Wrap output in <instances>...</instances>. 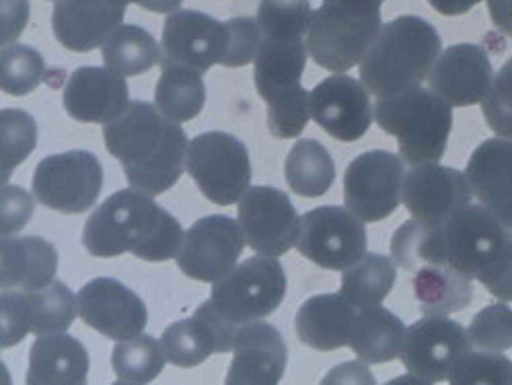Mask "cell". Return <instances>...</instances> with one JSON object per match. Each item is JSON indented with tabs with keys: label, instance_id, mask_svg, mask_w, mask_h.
Returning a JSON list of instances; mask_svg holds the SVG:
<instances>
[{
	"label": "cell",
	"instance_id": "obj_1",
	"mask_svg": "<svg viewBox=\"0 0 512 385\" xmlns=\"http://www.w3.org/2000/svg\"><path fill=\"white\" fill-rule=\"evenodd\" d=\"M103 140L134 190L161 196L184 173L186 132L149 101H132L120 118L103 126Z\"/></svg>",
	"mask_w": 512,
	"mask_h": 385
},
{
	"label": "cell",
	"instance_id": "obj_2",
	"mask_svg": "<svg viewBox=\"0 0 512 385\" xmlns=\"http://www.w3.org/2000/svg\"><path fill=\"white\" fill-rule=\"evenodd\" d=\"M179 221L140 190L109 196L83 227V245L95 258H118L126 252L146 262H167L184 243Z\"/></svg>",
	"mask_w": 512,
	"mask_h": 385
},
{
	"label": "cell",
	"instance_id": "obj_3",
	"mask_svg": "<svg viewBox=\"0 0 512 385\" xmlns=\"http://www.w3.org/2000/svg\"><path fill=\"white\" fill-rule=\"evenodd\" d=\"M443 52L436 27L422 17L401 15L385 23L364 54L360 81L375 97L420 87Z\"/></svg>",
	"mask_w": 512,
	"mask_h": 385
},
{
	"label": "cell",
	"instance_id": "obj_4",
	"mask_svg": "<svg viewBox=\"0 0 512 385\" xmlns=\"http://www.w3.org/2000/svg\"><path fill=\"white\" fill-rule=\"evenodd\" d=\"M447 264L480 280L498 301H512V231L482 204H469L443 225Z\"/></svg>",
	"mask_w": 512,
	"mask_h": 385
},
{
	"label": "cell",
	"instance_id": "obj_5",
	"mask_svg": "<svg viewBox=\"0 0 512 385\" xmlns=\"http://www.w3.org/2000/svg\"><path fill=\"white\" fill-rule=\"evenodd\" d=\"M375 122L397 138L408 163H438L453 130V105L430 89L414 87L389 97H377Z\"/></svg>",
	"mask_w": 512,
	"mask_h": 385
},
{
	"label": "cell",
	"instance_id": "obj_6",
	"mask_svg": "<svg viewBox=\"0 0 512 385\" xmlns=\"http://www.w3.org/2000/svg\"><path fill=\"white\" fill-rule=\"evenodd\" d=\"M381 7L352 0H323L307 31L309 56L325 70L348 73L379 35Z\"/></svg>",
	"mask_w": 512,
	"mask_h": 385
},
{
	"label": "cell",
	"instance_id": "obj_7",
	"mask_svg": "<svg viewBox=\"0 0 512 385\" xmlns=\"http://www.w3.org/2000/svg\"><path fill=\"white\" fill-rule=\"evenodd\" d=\"M286 272L274 256H253L212 283L210 299L235 324L260 322L272 315L286 297Z\"/></svg>",
	"mask_w": 512,
	"mask_h": 385
},
{
	"label": "cell",
	"instance_id": "obj_8",
	"mask_svg": "<svg viewBox=\"0 0 512 385\" xmlns=\"http://www.w3.org/2000/svg\"><path fill=\"white\" fill-rule=\"evenodd\" d=\"M186 171L204 198L231 206L249 190L253 169L247 147L229 132H202L190 140Z\"/></svg>",
	"mask_w": 512,
	"mask_h": 385
},
{
	"label": "cell",
	"instance_id": "obj_9",
	"mask_svg": "<svg viewBox=\"0 0 512 385\" xmlns=\"http://www.w3.org/2000/svg\"><path fill=\"white\" fill-rule=\"evenodd\" d=\"M31 188L46 208L64 215H81L101 194L103 167L89 151L50 155L35 167Z\"/></svg>",
	"mask_w": 512,
	"mask_h": 385
},
{
	"label": "cell",
	"instance_id": "obj_10",
	"mask_svg": "<svg viewBox=\"0 0 512 385\" xmlns=\"http://www.w3.org/2000/svg\"><path fill=\"white\" fill-rule=\"evenodd\" d=\"M367 248V227L348 206H319L301 217L297 250L325 270L354 266L367 254Z\"/></svg>",
	"mask_w": 512,
	"mask_h": 385
},
{
	"label": "cell",
	"instance_id": "obj_11",
	"mask_svg": "<svg viewBox=\"0 0 512 385\" xmlns=\"http://www.w3.org/2000/svg\"><path fill=\"white\" fill-rule=\"evenodd\" d=\"M406 169L391 151H367L350 161L344 175V202L364 223L391 217L404 194Z\"/></svg>",
	"mask_w": 512,
	"mask_h": 385
},
{
	"label": "cell",
	"instance_id": "obj_12",
	"mask_svg": "<svg viewBox=\"0 0 512 385\" xmlns=\"http://www.w3.org/2000/svg\"><path fill=\"white\" fill-rule=\"evenodd\" d=\"M3 338L0 346L11 348L27 334L44 336L66 332L77 320L79 299L60 283H52L38 291H3Z\"/></svg>",
	"mask_w": 512,
	"mask_h": 385
},
{
	"label": "cell",
	"instance_id": "obj_13",
	"mask_svg": "<svg viewBox=\"0 0 512 385\" xmlns=\"http://www.w3.org/2000/svg\"><path fill=\"white\" fill-rule=\"evenodd\" d=\"M239 225L255 254L284 256L295 248L301 217L288 194L272 186H251L239 202Z\"/></svg>",
	"mask_w": 512,
	"mask_h": 385
},
{
	"label": "cell",
	"instance_id": "obj_14",
	"mask_svg": "<svg viewBox=\"0 0 512 385\" xmlns=\"http://www.w3.org/2000/svg\"><path fill=\"white\" fill-rule=\"evenodd\" d=\"M245 243L243 229L235 219L210 215L196 221L186 231L175 262L188 278L200 280V283H216L237 266Z\"/></svg>",
	"mask_w": 512,
	"mask_h": 385
},
{
	"label": "cell",
	"instance_id": "obj_15",
	"mask_svg": "<svg viewBox=\"0 0 512 385\" xmlns=\"http://www.w3.org/2000/svg\"><path fill=\"white\" fill-rule=\"evenodd\" d=\"M471 350L469 332L449 315H426L406 330L399 359L426 383L449 381L457 361Z\"/></svg>",
	"mask_w": 512,
	"mask_h": 385
},
{
	"label": "cell",
	"instance_id": "obj_16",
	"mask_svg": "<svg viewBox=\"0 0 512 385\" xmlns=\"http://www.w3.org/2000/svg\"><path fill=\"white\" fill-rule=\"evenodd\" d=\"M227 46L225 21H216L200 11L179 9L165 19L159 64H186L206 73L214 64H223Z\"/></svg>",
	"mask_w": 512,
	"mask_h": 385
},
{
	"label": "cell",
	"instance_id": "obj_17",
	"mask_svg": "<svg viewBox=\"0 0 512 385\" xmlns=\"http://www.w3.org/2000/svg\"><path fill=\"white\" fill-rule=\"evenodd\" d=\"M77 299L85 326L105 338L118 342L136 338L149 322V309L144 301L118 278L99 276L89 280L81 287Z\"/></svg>",
	"mask_w": 512,
	"mask_h": 385
},
{
	"label": "cell",
	"instance_id": "obj_18",
	"mask_svg": "<svg viewBox=\"0 0 512 385\" xmlns=\"http://www.w3.org/2000/svg\"><path fill=\"white\" fill-rule=\"evenodd\" d=\"M311 114L319 128L340 143H354L373 124L371 91L348 75H332L311 91Z\"/></svg>",
	"mask_w": 512,
	"mask_h": 385
},
{
	"label": "cell",
	"instance_id": "obj_19",
	"mask_svg": "<svg viewBox=\"0 0 512 385\" xmlns=\"http://www.w3.org/2000/svg\"><path fill=\"white\" fill-rule=\"evenodd\" d=\"M473 198L467 175L441 163H418L406 171L401 202L416 219L445 223Z\"/></svg>",
	"mask_w": 512,
	"mask_h": 385
},
{
	"label": "cell",
	"instance_id": "obj_20",
	"mask_svg": "<svg viewBox=\"0 0 512 385\" xmlns=\"http://www.w3.org/2000/svg\"><path fill=\"white\" fill-rule=\"evenodd\" d=\"M237 332L239 326L231 324L212 299H208L194 311L192 318L165 328L161 344L171 365L194 369L210 355H225L233 350Z\"/></svg>",
	"mask_w": 512,
	"mask_h": 385
},
{
	"label": "cell",
	"instance_id": "obj_21",
	"mask_svg": "<svg viewBox=\"0 0 512 385\" xmlns=\"http://www.w3.org/2000/svg\"><path fill=\"white\" fill-rule=\"evenodd\" d=\"M494 79L492 60L482 46L455 44L438 56L428 85L453 108H467L488 97Z\"/></svg>",
	"mask_w": 512,
	"mask_h": 385
},
{
	"label": "cell",
	"instance_id": "obj_22",
	"mask_svg": "<svg viewBox=\"0 0 512 385\" xmlns=\"http://www.w3.org/2000/svg\"><path fill=\"white\" fill-rule=\"evenodd\" d=\"M62 103L66 114L77 122H114L130 105L126 77L107 66H79L66 81Z\"/></svg>",
	"mask_w": 512,
	"mask_h": 385
},
{
	"label": "cell",
	"instance_id": "obj_23",
	"mask_svg": "<svg viewBox=\"0 0 512 385\" xmlns=\"http://www.w3.org/2000/svg\"><path fill=\"white\" fill-rule=\"evenodd\" d=\"M128 5V0H58L52 11V31L62 48L91 52L122 25Z\"/></svg>",
	"mask_w": 512,
	"mask_h": 385
},
{
	"label": "cell",
	"instance_id": "obj_24",
	"mask_svg": "<svg viewBox=\"0 0 512 385\" xmlns=\"http://www.w3.org/2000/svg\"><path fill=\"white\" fill-rule=\"evenodd\" d=\"M288 365V350L278 328L266 322L239 326L227 385H276Z\"/></svg>",
	"mask_w": 512,
	"mask_h": 385
},
{
	"label": "cell",
	"instance_id": "obj_25",
	"mask_svg": "<svg viewBox=\"0 0 512 385\" xmlns=\"http://www.w3.org/2000/svg\"><path fill=\"white\" fill-rule=\"evenodd\" d=\"M465 175L478 202L512 229V138L496 136L475 147Z\"/></svg>",
	"mask_w": 512,
	"mask_h": 385
},
{
	"label": "cell",
	"instance_id": "obj_26",
	"mask_svg": "<svg viewBox=\"0 0 512 385\" xmlns=\"http://www.w3.org/2000/svg\"><path fill=\"white\" fill-rule=\"evenodd\" d=\"M89 353L75 336L54 332L33 340L27 385H83L89 377Z\"/></svg>",
	"mask_w": 512,
	"mask_h": 385
},
{
	"label": "cell",
	"instance_id": "obj_27",
	"mask_svg": "<svg viewBox=\"0 0 512 385\" xmlns=\"http://www.w3.org/2000/svg\"><path fill=\"white\" fill-rule=\"evenodd\" d=\"M354 318L356 307L342 293L313 295L297 311V338L317 353H332L350 344Z\"/></svg>",
	"mask_w": 512,
	"mask_h": 385
},
{
	"label": "cell",
	"instance_id": "obj_28",
	"mask_svg": "<svg viewBox=\"0 0 512 385\" xmlns=\"http://www.w3.org/2000/svg\"><path fill=\"white\" fill-rule=\"evenodd\" d=\"M3 291H38L56 280L58 252L44 237H3Z\"/></svg>",
	"mask_w": 512,
	"mask_h": 385
},
{
	"label": "cell",
	"instance_id": "obj_29",
	"mask_svg": "<svg viewBox=\"0 0 512 385\" xmlns=\"http://www.w3.org/2000/svg\"><path fill=\"white\" fill-rule=\"evenodd\" d=\"M307 40H268L262 38V46L255 56V89L268 103L276 95L299 87L307 66Z\"/></svg>",
	"mask_w": 512,
	"mask_h": 385
},
{
	"label": "cell",
	"instance_id": "obj_30",
	"mask_svg": "<svg viewBox=\"0 0 512 385\" xmlns=\"http://www.w3.org/2000/svg\"><path fill=\"white\" fill-rule=\"evenodd\" d=\"M406 330L408 328L404 326V322L393 311L381 305L358 309L352 326L350 348L367 365L389 363L399 357Z\"/></svg>",
	"mask_w": 512,
	"mask_h": 385
},
{
	"label": "cell",
	"instance_id": "obj_31",
	"mask_svg": "<svg viewBox=\"0 0 512 385\" xmlns=\"http://www.w3.org/2000/svg\"><path fill=\"white\" fill-rule=\"evenodd\" d=\"M412 291L424 315H451L473 301V280L451 264H430L414 272Z\"/></svg>",
	"mask_w": 512,
	"mask_h": 385
},
{
	"label": "cell",
	"instance_id": "obj_32",
	"mask_svg": "<svg viewBox=\"0 0 512 385\" xmlns=\"http://www.w3.org/2000/svg\"><path fill=\"white\" fill-rule=\"evenodd\" d=\"M204 73L186 64L161 66V77L155 89V105L175 122L194 120L206 103Z\"/></svg>",
	"mask_w": 512,
	"mask_h": 385
},
{
	"label": "cell",
	"instance_id": "obj_33",
	"mask_svg": "<svg viewBox=\"0 0 512 385\" xmlns=\"http://www.w3.org/2000/svg\"><path fill=\"white\" fill-rule=\"evenodd\" d=\"M284 175L288 188L305 198H319L336 182V163L317 140L303 138L290 149Z\"/></svg>",
	"mask_w": 512,
	"mask_h": 385
},
{
	"label": "cell",
	"instance_id": "obj_34",
	"mask_svg": "<svg viewBox=\"0 0 512 385\" xmlns=\"http://www.w3.org/2000/svg\"><path fill=\"white\" fill-rule=\"evenodd\" d=\"M103 62L122 77H138L161 62L153 33L138 25H120L101 46Z\"/></svg>",
	"mask_w": 512,
	"mask_h": 385
},
{
	"label": "cell",
	"instance_id": "obj_35",
	"mask_svg": "<svg viewBox=\"0 0 512 385\" xmlns=\"http://www.w3.org/2000/svg\"><path fill=\"white\" fill-rule=\"evenodd\" d=\"M397 278L395 262L381 254H364L342 274V297L356 309L381 305L391 293Z\"/></svg>",
	"mask_w": 512,
	"mask_h": 385
},
{
	"label": "cell",
	"instance_id": "obj_36",
	"mask_svg": "<svg viewBox=\"0 0 512 385\" xmlns=\"http://www.w3.org/2000/svg\"><path fill=\"white\" fill-rule=\"evenodd\" d=\"M443 225L445 223H430L416 217L406 221L393 233V260L410 272L430 264H447Z\"/></svg>",
	"mask_w": 512,
	"mask_h": 385
},
{
	"label": "cell",
	"instance_id": "obj_37",
	"mask_svg": "<svg viewBox=\"0 0 512 385\" xmlns=\"http://www.w3.org/2000/svg\"><path fill=\"white\" fill-rule=\"evenodd\" d=\"M165 361L163 344L146 334L120 340L112 350V367L122 383H151L161 375Z\"/></svg>",
	"mask_w": 512,
	"mask_h": 385
},
{
	"label": "cell",
	"instance_id": "obj_38",
	"mask_svg": "<svg viewBox=\"0 0 512 385\" xmlns=\"http://www.w3.org/2000/svg\"><path fill=\"white\" fill-rule=\"evenodd\" d=\"M262 38L268 40H307L313 11L309 0H262L258 7Z\"/></svg>",
	"mask_w": 512,
	"mask_h": 385
},
{
	"label": "cell",
	"instance_id": "obj_39",
	"mask_svg": "<svg viewBox=\"0 0 512 385\" xmlns=\"http://www.w3.org/2000/svg\"><path fill=\"white\" fill-rule=\"evenodd\" d=\"M0 87L7 95L23 97L40 87L46 77L44 56L29 46H7L0 54Z\"/></svg>",
	"mask_w": 512,
	"mask_h": 385
},
{
	"label": "cell",
	"instance_id": "obj_40",
	"mask_svg": "<svg viewBox=\"0 0 512 385\" xmlns=\"http://www.w3.org/2000/svg\"><path fill=\"white\" fill-rule=\"evenodd\" d=\"M0 130H3V165L0 169H3V184H9L15 167L27 161L38 145V124L23 110H3Z\"/></svg>",
	"mask_w": 512,
	"mask_h": 385
},
{
	"label": "cell",
	"instance_id": "obj_41",
	"mask_svg": "<svg viewBox=\"0 0 512 385\" xmlns=\"http://www.w3.org/2000/svg\"><path fill=\"white\" fill-rule=\"evenodd\" d=\"M311 118V93L303 85L268 101V130L274 138H299Z\"/></svg>",
	"mask_w": 512,
	"mask_h": 385
},
{
	"label": "cell",
	"instance_id": "obj_42",
	"mask_svg": "<svg viewBox=\"0 0 512 385\" xmlns=\"http://www.w3.org/2000/svg\"><path fill=\"white\" fill-rule=\"evenodd\" d=\"M453 385H512V361L492 350H467L449 375Z\"/></svg>",
	"mask_w": 512,
	"mask_h": 385
},
{
	"label": "cell",
	"instance_id": "obj_43",
	"mask_svg": "<svg viewBox=\"0 0 512 385\" xmlns=\"http://www.w3.org/2000/svg\"><path fill=\"white\" fill-rule=\"evenodd\" d=\"M467 332L471 346L504 353L512 348V307L506 301L484 307L473 315Z\"/></svg>",
	"mask_w": 512,
	"mask_h": 385
},
{
	"label": "cell",
	"instance_id": "obj_44",
	"mask_svg": "<svg viewBox=\"0 0 512 385\" xmlns=\"http://www.w3.org/2000/svg\"><path fill=\"white\" fill-rule=\"evenodd\" d=\"M482 112L496 136L512 138V58L498 70L488 97L482 101Z\"/></svg>",
	"mask_w": 512,
	"mask_h": 385
},
{
	"label": "cell",
	"instance_id": "obj_45",
	"mask_svg": "<svg viewBox=\"0 0 512 385\" xmlns=\"http://www.w3.org/2000/svg\"><path fill=\"white\" fill-rule=\"evenodd\" d=\"M225 23L229 31V46H227V56L223 60V66L227 68L247 66L251 60H255L262 46V29L258 19L233 17V19H227Z\"/></svg>",
	"mask_w": 512,
	"mask_h": 385
},
{
	"label": "cell",
	"instance_id": "obj_46",
	"mask_svg": "<svg viewBox=\"0 0 512 385\" xmlns=\"http://www.w3.org/2000/svg\"><path fill=\"white\" fill-rule=\"evenodd\" d=\"M33 198L27 190L13 186V184H3V237H9L17 231H21L31 215H33Z\"/></svg>",
	"mask_w": 512,
	"mask_h": 385
},
{
	"label": "cell",
	"instance_id": "obj_47",
	"mask_svg": "<svg viewBox=\"0 0 512 385\" xmlns=\"http://www.w3.org/2000/svg\"><path fill=\"white\" fill-rule=\"evenodd\" d=\"M29 21V3L27 0H3V48L11 46L19 35L25 31Z\"/></svg>",
	"mask_w": 512,
	"mask_h": 385
},
{
	"label": "cell",
	"instance_id": "obj_48",
	"mask_svg": "<svg viewBox=\"0 0 512 385\" xmlns=\"http://www.w3.org/2000/svg\"><path fill=\"white\" fill-rule=\"evenodd\" d=\"M488 13L494 27L512 38V0H488Z\"/></svg>",
	"mask_w": 512,
	"mask_h": 385
},
{
	"label": "cell",
	"instance_id": "obj_49",
	"mask_svg": "<svg viewBox=\"0 0 512 385\" xmlns=\"http://www.w3.org/2000/svg\"><path fill=\"white\" fill-rule=\"evenodd\" d=\"M329 381H344V383L346 381H371V383H375V377L360 363H344L323 379V383H329Z\"/></svg>",
	"mask_w": 512,
	"mask_h": 385
},
{
	"label": "cell",
	"instance_id": "obj_50",
	"mask_svg": "<svg viewBox=\"0 0 512 385\" xmlns=\"http://www.w3.org/2000/svg\"><path fill=\"white\" fill-rule=\"evenodd\" d=\"M430 7L445 17H457L469 13L475 5H480L482 0H428Z\"/></svg>",
	"mask_w": 512,
	"mask_h": 385
},
{
	"label": "cell",
	"instance_id": "obj_51",
	"mask_svg": "<svg viewBox=\"0 0 512 385\" xmlns=\"http://www.w3.org/2000/svg\"><path fill=\"white\" fill-rule=\"evenodd\" d=\"M128 3H134L136 7H140L144 11H151V13L171 15V13L179 11L184 0H128Z\"/></svg>",
	"mask_w": 512,
	"mask_h": 385
}]
</instances>
